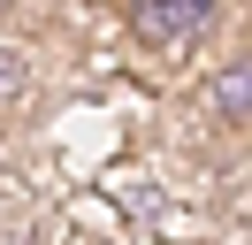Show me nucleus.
Instances as JSON below:
<instances>
[{
	"mask_svg": "<svg viewBox=\"0 0 252 245\" xmlns=\"http://www.w3.org/2000/svg\"><path fill=\"white\" fill-rule=\"evenodd\" d=\"M130 23L145 46H191L214 23V0H130Z\"/></svg>",
	"mask_w": 252,
	"mask_h": 245,
	"instance_id": "1",
	"label": "nucleus"
},
{
	"mask_svg": "<svg viewBox=\"0 0 252 245\" xmlns=\"http://www.w3.org/2000/svg\"><path fill=\"white\" fill-rule=\"evenodd\" d=\"M206 107H214L221 122H252V54H237L229 69L214 77V92H206Z\"/></svg>",
	"mask_w": 252,
	"mask_h": 245,
	"instance_id": "2",
	"label": "nucleus"
}]
</instances>
